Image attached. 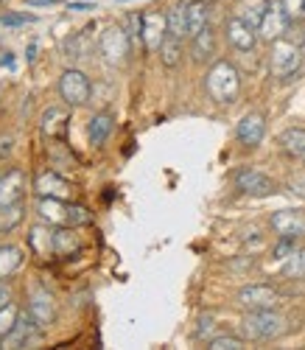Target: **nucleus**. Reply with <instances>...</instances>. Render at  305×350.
I'll list each match as a JSON object with an SVG mask.
<instances>
[{
    "label": "nucleus",
    "mask_w": 305,
    "mask_h": 350,
    "mask_svg": "<svg viewBox=\"0 0 305 350\" xmlns=\"http://www.w3.org/2000/svg\"><path fill=\"white\" fill-rule=\"evenodd\" d=\"M204 90L216 104H233L241 93V73L233 62L219 59L204 73Z\"/></svg>",
    "instance_id": "nucleus-1"
},
{
    "label": "nucleus",
    "mask_w": 305,
    "mask_h": 350,
    "mask_svg": "<svg viewBox=\"0 0 305 350\" xmlns=\"http://www.w3.org/2000/svg\"><path fill=\"white\" fill-rule=\"evenodd\" d=\"M283 331H286V319L274 308L247 311V317L241 319V334L247 342H269L274 336H280Z\"/></svg>",
    "instance_id": "nucleus-2"
},
{
    "label": "nucleus",
    "mask_w": 305,
    "mask_h": 350,
    "mask_svg": "<svg viewBox=\"0 0 305 350\" xmlns=\"http://www.w3.org/2000/svg\"><path fill=\"white\" fill-rule=\"evenodd\" d=\"M302 68V51L289 40H274L269 51V70L274 79H291Z\"/></svg>",
    "instance_id": "nucleus-3"
},
{
    "label": "nucleus",
    "mask_w": 305,
    "mask_h": 350,
    "mask_svg": "<svg viewBox=\"0 0 305 350\" xmlns=\"http://www.w3.org/2000/svg\"><path fill=\"white\" fill-rule=\"evenodd\" d=\"M98 51L109 65L120 68L129 56V31L124 25H107L98 37Z\"/></svg>",
    "instance_id": "nucleus-4"
},
{
    "label": "nucleus",
    "mask_w": 305,
    "mask_h": 350,
    "mask_svg": "<svg viewBox=\"0 0 305 350\" xmlns=\"http://www.w3.org/2000/svg\"><path fill=\"white\" fill-rule=\"evenodd\" d=\"M90 93H93V84L90 79L76 70V68H68L62 76H59V96L68 107H81L90 101Z\"/></svg>",
    "instance_id": "nucleus-5"
},
{
    "label": "nucleus",
    "mask_w": 305,
    "mask_h": 350,
    "mask_svg": "<svg viewBox=\"0 0 305 350\" xmlns=\"http://www.w3.org/2000/svg\"><path fill=\"white\" fill-rule=\"evenodd\" d=\"M235 303L243 308V311H263V308H278L280 303V291L274 286H266V283H252V286H243L238 295H235Z\"/></svg>",
    "instance_id": "nucleus-6"
},
{
    "label": "nucleus",
    "mask_w": 305,
    "mask_h": 350,
    "mask_svg": "<svg viewBox=\"0 0 305 350\" xmlns=\"http://www.w3.org/2000/svg\"><path fill=\"white\" fill-rule=\"evenodd\" d=\"M235 188L247 196H271L278 191L274 180L269 174H263L261 168H238L235 171Z\"/></svg>",
    "instance_id": "nucleus-7"
},
{
    "label": "nucleus",
    "mask_w": 305,
    "mask_h": 350,
    "mask_svg": "<svg viewBox=\"0 0 305 350\" xmlns=\"http://www.w3.org/2000/svg\"><path fill=\"white\" fill-rule=\"evenodd\" d=\"M235 137L243 149H258L266 137V118L261 112H247L235 126Z\"/></svg>",
    "instance_id": "nucleus-8"
},
{
    "label": "nucleus",
    "mask_w": 305,
    "mask_h": 350,
    "mask_svg": "<svg viewBox=\"0 0 305 350\" xmlns=\"http://www.w3.org/2000/svg\"><path fill=\"white\" fill-rule=\"evenodd\" d=\"M165 34H168V20H165V14H160V12H146V14H143V28H140L143 48H146L148 53H157L160 45H163V40H165Z\"/></svg>",
    "instance_id": "nucleus-9"
},
{
    "label": "nucleus",
    "mask_w": 305,
    "mask_h": 350,
    "mask_svg": "<svg viewBox=\"0 0 305 350\" xmlns=\"http://www.w3.org/2000/svg\"><path fill=\"white\" fill-rule=\"evenodd\" d=\"M224 34H227V42L241 53H250L258 45V28H252L250 23H243L241 17H230L227 20Z\"/></svg>",
    "instance_id": "nucleus-10"
},
{
    "label": "nucleus",
    "mask_w": 305,
    "mask_h": 350,
    "mask_svg": "<svg viewBox=\"0 0 305 350\" xmlns=\"http://www.w3.org/2000/svg\"><path fill=\"white\" fill-rule=\"evenodd\" d=\"M289 25H291V20L286 17L283 6H280V3H271V6H269V12H266V17H263V23L258 25V37H261V40H266V42L283 40V37H286V31H289Z\"/></svg>",
    "instance_id": "nucleus-11"
},
{
    "label": "nucleus",
    "mask_w": 305,
    "mask_h": 350,
    "mask_svg": "<svg viewBox=\"0 0 305 350\" xmlns=\"http://www.w3.org/2000/svg\"><path fill=\"white\" fill-rule=\"evenodd\" d=\"M269 224L283 239H300L305 236V211H278L271 213Z\"/></svg>",
    "instance_id": "nucleus-12"
},
{
    "label": "nucleus",
    "mask_w": 305,
    "mask_h": 350,
    "mask_svg": "<svg viewBox=\"0 0 305 350\" xmlns=\"http://www.w3.org/2000/svg\"><path fill=\"white\" fill-rule=\"evenodd\" d=\"M28 314H31V319L40 325V328H48L53 319H56V303L53 297L48 295V291H34L31 300H28Z\"/></svg>",
    "instance_id": "nucleus-13"
},
{
    "label": "nucleus",
    "mask_w": 305,
    "mask_h": 350,
    "mask_svg": "<svg viewBox=\"0 0 305 350\" xmlns=\"http://www.w3.org/2000/svg\"><path fill=\"white\" fill-rule=\"evenodd\" d=\"M23 191H25V174L20 168H12L0 177V208H9L14 202L23 199Z\"/></svg>",
    "instance_id": "nucleus-14"
},
{
    "label": "nucleus",
    "mask_w": 305,
    "mask_h": 350,
    "mask_svg": "<svg viewBox=\"0 0 305 350\" xmlns=\"http://www.w3.org/2000/svg\"><path fill=\"white\" fill-rule=\"evenodd\" d=\"M37 331H42L34 319H31V314H20V319H17V325L3 336V347H23V345H28L34 336H37Z\"/></svg>",
    "instance_id": "nucleus-15"
},
{
    "label": "nucleus",
    "mask_w": 305,
    "mask_h": 350,
    "mask_svg": "<svg viewBox=\"0 0 305 350\" xmlns=\"http://www.w3.org/2000/svg\"><path fill=\"white\" fill-rule=\"evenodd\" d=\"M191 56H194V62L204 65L210 62L213 56H216V34H213V28H202V31L196 37H191Z\"/></svg>",
    "instance_id": "nucleus-16"
},
{
    "label": "nucleus",
    "mask_w": 305,
    "mask_h": 350,
    "mask_svg": "<svg viewBox=\"0 0 305 350\" xmlns=\"http://www.w3.org/2000/svg\"><path fill=\"white\" fill-rule=\"evenodd\" d=\"M115 129V115L112 112H98L90 118V126H87V137H90V146H104L109 140Z\"/></svg>",
    "instance_id": "nucleus-17"
},
{
    "label": "nucleus",
    "mask_w": 305,
    "mask_h": 350,
    "mask_svg": "<svg viewBox=\"0 0 305 350\" xmlns=\"http://www.w3.org/2000/svg\"><path fill=\"white\" fill-rule=\"evenodd\" d=\"M37 213L48 224H68V205H62V199L56 196H40Z\"/></svg>",
    "instance_id": "nucleus-18"
},
{
    "label": "nucleus",
    "mask_w": 305,
    "mask_h": 350,
    "mask_svg": "<svg viewBox=\"0 0 305 350\" xmlns=\"http://www.w3.org/2000/svg\"><path fill=\"white\" fill-rule=\"evenodd\" d=\"M278 146L283 149V154H289V157H294V160H305V129L291 126V129L280 132Z\"/></svg>",
    "instance_id": "nucleus-19"
},
{
    "label": "nucleus",
    "mask_w": 305,
    "mask_h": 350,
    "mask_svg": "<svg viewBox=\"0 0 305 350\" xmlns=\"http://www.w3.org/2000/svg\"><path fill=\"white\" fill-rule=\"evenodd\" d=\"M79 247H81V241H79V236H76L73 224H59L56 232H53V252L68 258V255L79 252Z\"/></svg>",
    "instance_id": "nucleus-20"
},
{
    "label": "nucleus",
    "mask_w": 305,
    "mask_h": 350,
    "mask_svg": "<svg viewBox=\"0 0 305 350\" xmlns=\"http://www.w3.org/2000/svg\"><path fill=\"white\" fill-rule=\"evenodd\" d=\"M269 6H271V0H241L238 9H235V17H241L243 23H250L252 28H258L263 23Z\"/></svg>",
    "instance_id": "nucleus-21"
},
{
    "label": "nucleus",
    "mask_w": 305,
    "mask_h": 350,
    "mask_svg": "<svg viewBox=\"0 0 305 350\" xmlns=\"http://www.w3.org/2000/svg\"><path fill=\"white\" fill-rule=\"evenodd\" d=\"M37 193L40 196H56V199H62V196H68V183L59 177V174L45 171V174H40V180H37Z\"/></svg>",
    "instance_id": "nucleus-22"
},
{
    "label": "nucleus",
    "mask_w": 305,
    "mask_h": 350,
    "mask_svg": "<svg viewBox=\"0 0 305 350\" xmlns=\"http://www.w3.org/2000/svg\"><path fill=\"white\" fill-rule=\"evenodd\" d=\"M185 9H188V37H196L202 28L210 25L207 3L204 0H191V3H185Z\"/></svg>",
    "instance_id": "nucleus-23"
},
{
    "label": "nucleus",
    "mask_w": 305,
    "mask_h": 350,
    "mask_svg": "<svg viewBox=\"0 0 305 350\" xmlns=\"http://www.w3.org/2000/svg\"><path fill=\"white\" fill-rule=\"evenodd\" d=\"M23 264V250L14 244H3L0 247V280L12 278Z\"/></svg>",
    "instance_id": "nucleus-24"
},
{
    "label": "nucleus",
    "mask_w": 305,
    "mask_h": 350,
    "mask_svg": "<svg viewBox=\"0 0 305 350\" xmlns=\"http://www.w3.org/2000/svg\"><path fill=\"white\" fill-rule=\"evenodd\" d=\"M165 20H168V34L179 37V40L188 37V9H185V3L171 6L165 12Z\"/></svg>",
    "instance_id": "nucleus-25"
},
{
    "label": "nucleus",
    "mask_w": 305,
    "mask_h": 350,
    "mask_svg": "<svg viewBox=\"0 0 305 350\" xmlns=\"http://www.w3.org/2000/svg\"><path fill=\"white\" fill-rule=\"evenodd\" d=\"M157 53H160V62L165 68H176L182 62V40L174 37V34H165V40H163V45H160Z\"/></svg>",
    "instance_id": "nucleus-26"
},
{
    "label": "nucleus",
    "mask_w": 305,
    "mask_h": 350,
    "mask_svg": "<svg viewBox=\"0 0 305 350\" xmlns=\"http://www.w3.org/2000/svg\"><path fill=\"white\" fill-rule=\"evenodd\" d=\"M23 213H25L23 202H14V205H9V208H0V230H3V232L14 230L23 221Z\"/></svg>",
    "instance_id": "nucleus-27"
},
{
    "label": "nucleus",
    "mask_w": 305,
    "mask_h": 350,
    "mask_svg": "<svg viewBox=\"0 0 305 350\" xmlns=\"http://www.w3.org/2000/svg\"><path fill=\"white\" fill-rule=\"evenodd\" d=\"M283 275H286V278H305V247H302V250H294V252L286 258Z\"/></svg>",
    "instance_id": "nucleus-28"
},
{
    "label": "nucleus",
    "mask_w": 305,
    "mask_h": 350,
    "mask_svg": "<svg viewBox=\"0 0 305 350\" xmlns=\"http://www.w3.org/2000/svg\"><path fill=\"white\" fill-rule=\"evenodd\" d=\"M207 347L210 350H243L247 347V339L243 336H213V339H207Z\"/></svg>",
    "instance_id": "nucleus-29"
},
{
    "label": "nucleus",
    "mask_w": 305,
    "mask_h": 350,
    "mask_svg": "<svg viewBox=\"0 0 305 350\" xmlns=\"http://www.w3.org/2000/svg\"><path fill=\"white\" fill-rule=\"evenodd\" d=\"M17 319H20V311H17V306L9 300L3 308H0V339H3V336L17 325Z\"/></svg>",
    "instance_id": "nucleus-30"
},
{
    "label": "nucleus",
    "mask_w": 305,
    "mask_h": 350,
    "mask_svg": "<svg viewBox=\"0 0 305 350\" xmlns=\"http://www.w3.org/2000/svg\"><path fill=\"white\" fill-rule=\"evenodd\" d=\"M280 6L291 23H300L305 17V0H280Z\"/></svg>",
    "instance_id": "nucleus-31"
},
{
    "label": "nucleus",
    "mask_w": 305,
    "mask_h": 350,
    "mask_svg": "<svg viewBox=\"0 0 305 350\" xmlns=\"http://www.w3.org/2000/svg\"><path fill=\"white\" fill-rule=\"evenodd\" d=\"M93 221V216H90V211L87 208H81V205H68V224H90Z\"/></svg>",
    "instance_id": "nucleus-32"
},
{
    "label": "nucleus",
    "mask_w": 305,
    "mask_h": 350,
    "mask_svg": "<svg viewBox=\"0 0 305 350\" xmlns=\"http://www.w3.org/2000/svg\"><path fill=\"white\" fill-rule=\"evenodd\" d=\"M294 241H297V239H283V236H280L278 247H274V258H289V255L294 252Z\"/></svg>",
    "instance_id": "nucleus-33"
},
{
    "label": "nucleus",
    "mask_w": 305,
    "mask_h": 350,
    "mask_svg": "<svg viewBox=\"0 0 305 350\" xmlns=\"http://www.w3.org/2000/svg\"><path fill=\"white\" fill-rule=\"evenodd\" d=\"M213 323H216V319H213V314H204V317H199V328H196V336H199V339H204V336L213 331Z\"/></svg>",
    "instance_id": "nucleus-34"
},
{
    "label": "nucleus",
    "mask_w": 305,
    "mask_h": 350,
    "mask_svg": "<svg viewBox=\"0 0 305 350\" xmlns=\"http://www.w3.org/2000/svg\"><path fill=\"white\" fill-rule=\"evenodd\" d=\"M12 300V286L9 283H0V308Z\"/></svg>",
    "instance_id": "nucleus-35"
},
{
    "label": "nucleus",
    "mask_w": 305,
    "mask_h": 350,
    "mask_svg": "<svg viewBox=\"0 0 305 350\" xmlns=\"http://www.w3.org/2000/svg\"><path fill=\"white\" fill-rule=\"evenodd\" d=\"M28 6H53V3H62V0H25Z\"/></svg>",
    "instance_id": "nucleus-36"
},
{
    "label": "nucleus",
    "mask_w": 305,
    "mask_h": 350,
    "mask_svg": "<svg viewBox=\"0 0 305 350\" xmlns=\"http://www.w3.org/2000/svg\"><path fill=\"white\" fill-rule=\"evenodd\" d=\"M0 347H3V339H0Z\"/></svg>",
    "instance_id": "nucleus-37"
}]
</instances>
